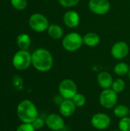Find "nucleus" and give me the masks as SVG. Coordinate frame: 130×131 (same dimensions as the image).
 Here are the masks:
<instances>
[{"label":"nucleus","mask_w":130,"mask_h":131,"mask_svg":"<svg viewBox=\"0 0 130 131\" xmlns=\"http://www.w3.org/2000/svg\"><path fill=\"white\" fill-rule=\"evenodd\" d=\"M129 117H130V111H129Z\"/></svg>","instance_id":"30"},{"label":"nucleus","mask_w":130,"mask_h":131,"mask_svg":"<svg viewBox=\"0 0 130 131\" xmlns=\"http://www.w3.org/2000/svg\"><path fill=\"white\" fill-rule=\"evenodd\" d=\"M113 81V76L107 71H101L97 75V83L103 89L111 88Z\"/></svg>","instance_id":"14"},{"label":"nucleus","mask_w":130,"mask_h":131,"mask_svg":"<svg viewBox=\"0 0 130 131\" xmlns=\"http://www.w3.org/2000/svg\"><path fill=\"white\" fill-rule=\"evenodd\" d=\"M129 53V46L127 42L124 41H119L115 42L110 49L112 57L116 60H123L126 58Z\"/></svg>","instance_id":"9"},{"label":"nucleus","mask_w":130,"mask_h":131,"mask_svg":"<svg viewBox=\"0 0 130 131\" xmlns=\"http://www.w3.org/2000/svg\"><path fill=\"white\" fill-rule=\"evenodd\" d=\"M76 108L77 107L71 99H64L60 103L59 112L62 116L68 117L75 113Z\"/></svg>","instance_id":"13"},{"label":"nucleus","mask_w":130,"mask_h":131,"mask_svg":"<svg viewBox=\"0 0 130 131\" xmlns=\"http://www.w3.org/2000/svg\"><path fill=\"white\" fill-rule=\"evenodd\" d=\"M92 126L97 130H103L107 129L111 124V119L109 115L104 113H97L91 118Z\"/></svg>","instance_id":"10"},{"label":"nucleus","mask_w":130,"mask_h":131,"mask_svg":"<svg viewBox=\"0 0 130 131\" xmlns=\"http://www.w3.org/2000/svg\"><path fill=\"white\" fill-rule=\"evenodd\" d=\"M117 93H116L112 88L103 89L99 97L100 105L107 110L114 108L117 105Z\"/></svg>","instance_id":"6"},{"label":"nucleus","mask_w":130,"mask_h":131,"mask_svg":"<svg viewBox=\"0 0 130 131\" xmlns=\"http://www.w3.org/2000/svg\"><path fill=\"white\" fill-rule=\"evenodd\" d=\"M47 127L53 131H59L64 128V121L62 117L57 114H49L45 121Z\"/></svg>","instance_id":"12"},{"label":"nucleus","mask_w":130,"mask_h":131,"mask_svg":"<svg viewBox=\"0 0 130 131\" xmlns=\"http://www.w3.org/2000/svg\"><path fill=\"white\" fill-rule=\"evenodd\" d=\"M84 45L90 48H94L100 43V35L93 31H90L86 33L83 36Z\"/></svg>","instance_id":"15"},{"label":"nucleus","mask_w":130,"mask_h":131,"mask_svg":"<svg viewBox=\"0 0 130 131\" xmlns=\"http://www.w3.org/2000/svg\"><path fill=\"white\" fill-rule=\"evenodd\" d=\"M60 96L64 99H72L77 93V86L71 79L62 80L58 86Z\"/></svg>","instance_id":"7"},{"label":"nucleus","mask_w":130,"mask_h":131,"mask_svg":"<svg viewBox=\"0 0 130 131\" xmlns=\"http://www.w3.org/2000/svg\"><path fill=\"white\" fill-rule=\"evenodd\" d=\"M77 107H84L86 104V97L83 94L77 93L74 97L71 99Z\"/></svg>","instance_id":"21"},{"label":"nucleus","mask_w":130,"mask_h":131,"mask_svg":"<svg viewBox=\"0 0 130 131\" xmlns=\"http://www.w3.org/2000/svg\"><path fill=\"white\" fill-rule=\"evenodd\" d=\"M63 22L69 28H76L80 23V16L75 10H68L63 15Z\"/></svg>","instance_id":"11"},{"label":"nucleus","mask_w":130,"mask_h":131,"mask_svg":"<svg viewBox=\"0 0 130 131\" xmlns=\"http://www.w3.org/2000/svg\"><path fill=\"white\" fill-rule=\"evenodd\" d=\"M129 107L126 105L119 104L113 108V114L116 117L121 119L128 117V115H129Z\"/></svg>","instance_id":"19"},{"label":"nucleus","mask_w":130,"mask_h":131,"mask_svg":"<svg viewBox=\"0 0 130 131\" xmlns=\"http://www.w3.org/2000/svg\"><path fill=\"white\" fill-rule=\"evenodd\" d=\"M31 64L40 72L49 71L54 64L53 55L46 48H37L31 54Z\"/></svg>","instance_id":"1"},{"label":"nucleus","mask_w":130,"mask_h":131,"mask_svg":"<svg viewBox=\"0 0 130 131\" xmlns=\"http://www.w3.org/2000/svg\"><path fill=\"white\" fill-rule=\"evenodd\" d=\"M88 8L94 15H104L110 11L111 3L110 0H89Z\"/></svg>","instance_id":"8"},{"label":"nucleus","mask_w":130,"mask_h":131,"mask_svg":"<svg viewBox=\"0 0 130 131\" xmlns=\"http://www.w3.org/2000/svg\"><path fill=\"white\" fill-rule=\"evenodd\" d=\"M129 68L130 67L128 64H126V62L121 61V62L117 63L114 66L113 71L117 76L123 77V76H125L126 74H128Z\"/></svg>","instance_id":"18"},{"label":"nucleus","mask_w":130,"mask_h":131,"mask_svg":"<svg viewBox=\"0 0 130 131\" xmlns=\"http://www.w3.org/2000/svg\"><path fill=\"white\" fill-rule=\"evenodd\" d=\"M12 64L18 71L28 69L31 64V54L27 50H19L13 56Z\"/></svg>","instance_id":"4"},{"label":"nucleus","mask_w":130,"mask_h":131,"mask_svg":"<svg viewBox=\"0 0 130 131\" xmlns=\"http://www.w3.org/2000/svg\"><path fill=\"white\" fill-rule=\"evenodd\" d=\"M62 47L68 52H75L80 49L84 45L83 36L75 31L65 35L62 38Z\"/></svg>","instance_id":"3"},{"label":"nucleus","mask_w":130,"mask_h":131,"mask_svg":"<svg viewBox=\"0 0 130 131\" xmlns=\"http://www.w3.org/2000/svg\"><path fill=\"white\" fill-rule=\"evenodd\" d=\"M16 43L21 50H27L31 43L30 36L26 33H21L18 35L16 38Z\"/></svg>","instance_id":"17"},{"label":"nucleus","mask_w":130,"mask_h":131,"mask_svg":"<svg viewBox=\"0 0 130 131\" xmlns=\"http://www.w3.org/2000/svg\"><path fill=\"white\" fill-rule=\"evenodd\" d=\"M111 88L117 94L123 92L126 88V83L122 78H117L113 81Z\"/></svg>","instance_id":"20"},{"label":"nucleus","mask_w":130,"mask_h":131,"mask_svg":"<svg viewBox=\"0 0 130 131\" xmlns=\"http://www.w3.org/2000/svg\"><path fill=\"white\" fill-rule=\"evenodd\" d=\"M128 76H129V80H130V68H129V73H128Z\"/></svg>","instance_id":"27"},{"label":"nucleus","mask_w":130,"mask_h":131,"mask_svg":"<svg viewBox=\"0 0 130 131\" xmlns=\"http://www.w3.org/2000/svg\"><path fill=\"white\" fill-rule=\"evenodd\" d=\"M30 28L36 32H44L48 30L50 23L48 18L41 13L32 14L28 20Z\"/></svg>","instance_id":"5"},{"label":"nucleus","mask_w":130,"mask_h":131,"mask_svg":"<svg viewBox=\"0 0 130 131\" xmlns=\"http://www.w3.org/2000/svg\"><path fill=\"white\" fill-rule=\"evenodd\" d=\"M59 4L66 8H72L75 6H77L80 0H57Z\"/></svg>","instance_id":"23"},{"label":"nucleus","mask_w":130,"mask_h":131,"mask_svg":"<svg viewBox=\"0 0 130 131\" xmlns=\"http://www.w3.org/2000/svg\"><path fill=\"white\" fill-rule=\"evenodd\" d=\"M47 32L50 38L54 40H60L62 39L64 35V29L58 24H50Z\"/></svg>","instance_id":"16"},{"label":"nucleus","mask_w":130,"mask_h":131,"mask_svg":"<svg viewBox=\"0 0 130 131\" xmlns=\"http://www.w3.org/2000/svg\"><path fill=\"white\" fill-rule=\"evenodd\" d=\"M34 128L33 127L32 124L31 123H23L21 124L16 131H34Z\"/></svg>","instance_id":"25"},{"label":"nucleus","mask_w":130,"mask_h":131,"mask_svg":"<svg viewBox=\"0 0 130 131\" xmlns=\"http://www.w3.org/2000/svg\"><path fill=\"white\" fill-rule=\"evenodd\" d=\"M11 4L17 10H24L28 5L27 0H11Z\"/></svg>","instance_id":"24"},{"label":"nucleus","mask_w":130,"mask_h":131,"mask_svg":"<svg viewBox=\"0 0 130 131\" xmlns=\"http://www.w3.org/2000/svg\"><path fill=\"white\" fill-rule=\"evenodd\" d=\"M33 126V127L34 128V130H39L41 129L44 125V121L39 117H37L35 120H34L31 123Z\"/></svg>","instance_id":"26"},{"label":"nucleus","mask_w":130,"mask_h":131,"mask_svg":"<svg viewBox=\"0 0 130 131\" xmlns=\"http://www.w3.org/2000/svg\"><path fill=\"white\" fill-rule=\"evenodd\" d=\"M18 118L23 123H31L38 117V112L34 104L30 100H23L17 107Z\"/></svg>","instance_id":"2"},{"label":"nucleus","mask_w":130,"mask_h":131,"mask_svg":"<svg viewBox=\"0 0 130 131\" xmlns=\"http://www.w3.org/2000/svg\"><path fill=\"white\" fill-rule=\"evenodd\" d=\"M119 130L130 131V117L121 118L119 122Z\"/></svg>","instance_id":"22"},{"label":"nucleus","mask_w":130,"mask_h":131,"mask_svg":"<svg viewBox=\"0 0 130 131\" xmlns=\"http://www.w3.org/2000/svg\"><path fill=\"white\" fill-rule=\"evenodd\" d=\"M59 131H66V130H64L63 129V130H59Z\"/></svg>","instance_id":"28"},{"label":"nucleus","mask_w":130,"mask_h":131,"mask_svg":"<svg viewBox=\"0 0 130 131\" xmlns=\"http://www.w3.org/2000/svg\"><path fill=\"white\" fill-rule=\"evenodd\" d=\"M113 131H120V130H113Z\"/></svg>","instance_id":"29"}]
</instances>
